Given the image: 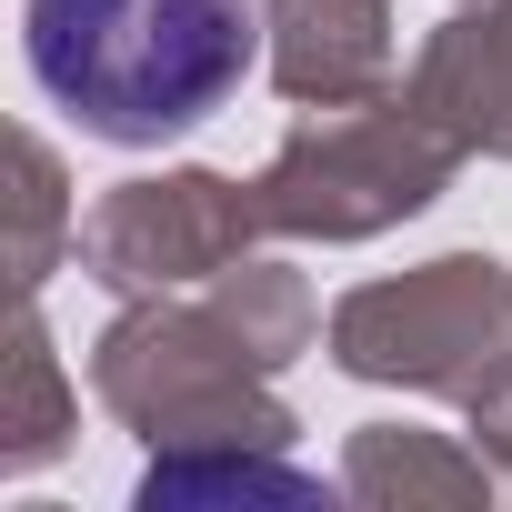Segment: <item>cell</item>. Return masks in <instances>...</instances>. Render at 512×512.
<instances>
[{
	"label": "cell",
	"instance_id": "1",
	"mask_svg": "<svg viewBox=\"0 0 512 512\" xmlns=\"http://www.w3.org/2000/svg\"><path fill=\"white\" fill-rule=\"evenodd\" d=\"M21 61L71 131L151 151L262 71V0H21Z\"/></svg>",
	"mask_w": 512,
	"mask_h": 512
}]
</instances>
